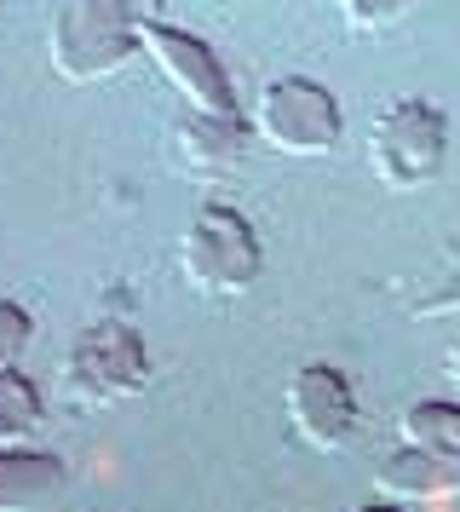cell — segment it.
Masks as SVG:
<instances>
[{"label": "cell", "mask_w": 460, "mask_h": 512, "mask_svg": "<svg viewBox=\"0 0 460 512\" xmlns=\"http://www.w3.org/2000/svg\"><path fill=\"white\" fill-rule=\"evenodd\" d=\"M253 121L242 110H184L173 127V156L184 179H225L242 167Z\"/></svg>", "instance_id": "8"}, {"label": "cell", "mask_w": 460, "mask_h": 512, "mask_svg": "<svg viewBox=\"0 0 460 512\" xmlns=\"http://www.w3.org/2000/svg\"><path fill=\"white\" fill-rule=\"evenodd\" d=\"M150 386V346L127 317H98L69 340L52 397L69 409H121Z\"/></svg>", "instance_id": "2"}, {"label": "cell", "mask_w": 460, "mask_h": 512, "mask_svg": "<svg viewBox=\"0 0 460 512\" xmlns=\"http://www.w3.org/2000/svg\"><path fill=\"white\" fill-rule=\"evenodd\" d=\"M409 317H420V323H432V317H460V271H449L437 288H426V294L409 305Z\"/></svg>", "instance_id": "15"}, {"label": "cell", "mask_w": 460, "mask_h": 512, "mask_svg": "<svg viewBox=\"0 0 460 512\" xmlns=\"http://www.w3.org/2000/svg\"><path fill=\"white\" fill-rule=\"evenodd\" d=\"M282 409H288V426L299 432V443H311V449H345L351 432H357V386L345 380V369L334 363H299L288 374V392H282Z\"/></svg>", "instance_id": "6"}, {"label": "cell", "mask_w": 460, "mask_h": 512, "mask_svg": "<svg viewBox=\"0 0 460 512\" xmlns=\"http://www.w3.org/2000/svg\"><path fill=\"white\" fill-rule=\"evenodd\" d=\"M179 271L196 294H213V300L248 294L265 271V248L248 213H236L230 202H202L179 231Z\"/></svg>", "instance_id": "3"}, {"label": "cell", "mask_w": 460, "mask_h": 512, "mask_svg": "<svg viewBox=\"0 0 460 512\" xmlns=\"http://www.w3.org/2000/svg\"><path fill=\"white\" fill-rule=\"evenodd\" d=\"M449 162V116L432 98H391L380 116L368 121V167L374 179L397 196L426 190Z\"/></svg>", "instance_id": "4"}, {"label": "cell", "mask_w": 460, "mask_h": 512, "mask_svg": "<svg viewBox=\"0 0 460 512\" xmlns=\"http://www.w3.org/2000/svg\"><path fill=\"white\" fill-rule=\"evenodd\" d=\"M161 18V0H58L46 29V64L69 87H98L144 52V24Z\"/></svg>", "instance_id": "1"}, {"label": "cell", "mask_w": 460, "mask_h": 512, "mask_svg": "<svg viewBox=\"0 0 460 512\" xmlns=\"http://www.w3.org/2000/svg\"><path fill=\"white\" fill-rule=\"evenodd\" d=\"M35 340V317H29V305L6 300L0 294V369H18V357L29 351Z\"/></svg>", "instance_id": "14"}, {"label": "cell", "mask_w": 460, "mask_h": 512, "mask_svg": "<svg viewBox=\"0 0 460 512\" xmlns=\"http://www.w3.org/2000/svg\"><path fill=\"white\" fill-rule=\"evenodd\" d=\"M46 392L23 369H0V449H18L41 432Z\"/></svg>", "instance_id": "12"}, {"label": "cell", "mask_w": 460, "mask_h": 512, "mask_svg": "<svg viewBox=\"0 0 460 512\" xmlns=\"http://www.w3.org/2000/svg\"><path fill=\"white\" fill-rule=\"evenodd\" d=\"M64 461L52 449H0V512H35L64 489Z\"/></svg>", "instance_id": "10"}, {"label": "cell", "mask_w": 460, "mask_h": 512, "mask_svg": "<svg viewBox=\"0 0 460 512\" xmlns=\"http://www.w3.org/2000/svg\"><path fill=\"white\" fill-rule=\"evenodd\" d=\"M357 512H409V507H403V501H363Z\"/></svg>", "instance_id": "16"}, {"label": "cell", "mask_w": 460, "mask_h": 512, "mask_svg": "<svg viewBox=\"0 0 460 512\" xmlns=\"http://www.w3.org/2000/svg\"><path fill=\"white\" fill-rule=\"evenodd\" d=\"M248 121L276 156H299V162L328 156L345 133L340 98L328 93L322 81H311V75H271L259 87V98H253Z\"/></svg>", "instance_id": "5"}, {"label": "cell", "mask_w": 460, "mask_h": 512, "mask_svg": "<svg viewBox=\"0 0 460 512\" xmlns=\"http://www.w3.org/2000/svg\"><path fill=\"white\" fill-rule=\"evenodd\" d=\"M397 443L414 449H437V455H460V403L449 397H420L397 415Z\"/></svg>", "instance_id": "11"}, {"label": "cell", "mask_w": 460, "mask_h": 512, "mask_svg": "<svg viewBox=\"0 0 460 512\" xmlns=\"http://www.w3.org/2000/svg\"><path fill=\"white\" fill-rule=\"evenodd\" d=\"M0 12H6V0H0Z\"/></svg>", "instance_id": "18"}, {"label": "cell", "mask_w": 460, "mask_h": 512, "mask_svg": "<svg viewBox=\"0 0 460 512\" xmlns=\"http://www.w3.org/2000/svg\"><path fill=\"white\" fill-rule=\"evenodd\" d=\"M443 374H449V380H455V386H460V340H455V346H449V363H443Z\"/></svg>", "instance_id": "17"}, {"label": "cell", "mask_w": 460, "mask_h": 512, "mask_svg": "<svg viewBox=\"0 0 460 512\" xmlns=\"http://www.w3.org/2000/svg\"><path fill=\"white\" fill-rule=\"evenodd\" d=\"M334 6L357 35H374V29H391L397 18H409L420 0H334Z\"/></svg>", "instance_id": "13"}, {"label": "cell", "mask_w": 460, "mask_h": 512, "mask_svg": "<svg viewBox=\"0 0 460 512\" xmlns=\"http://www.w3.org/2000/svg\"><path fill=\"white\" fill-rule=\"evenodd\" d=\"M374 489H380V501H403V507L460 501V455H437V449L397 443L386 461L374 466Z\"/></svg>", "instance_id": "9"}, {"label": "cell", "mask_w": 460, "mask_h": 512, "mask_svg": "<svg viewBox=\"0 0 460 512\" xmlns=\"http://www.w3.org/2000/svg\"><path fill=\"white\" fill-rule=\"evenodd\" d=\"M144 58L184 98V110H236V87H230L225 58L207 47L202 35L173 29L167 18H156V24H144Z\"/></svg>", "instance_id": "7"}]
</instances>
